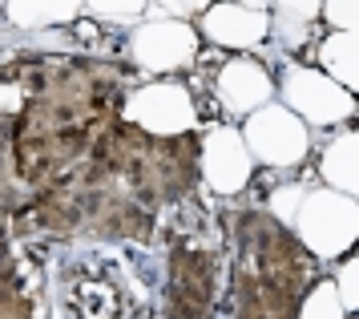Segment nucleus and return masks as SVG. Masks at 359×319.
Segmentation results:
<instances>
[{"mask_svg":"<svg viewBox=\"0 0 359 319\" xmlns=\"http://www.w3.org/2000/svg\"><path fill=\"white\" fill-rule=\"evenodd\" d=\"M351 13H355L351 4H331V8H327V16H331V20H339L343 29H351Z\"/></svg>","mask_w":359,"mask_h":319,"instance_id":"nucleus-7","label":"nucleus"},{"mask_svg":"<svg viewBox=\"0 0 359 319\" xmlns=\"http://www.w3.org/2000/svg\"><path fill=\"white\" fill-rule=\"evenodd\" d=\"M351 154H355V138L347 134V138H339V145L331 150V158H327V166H323V174L331 178L335 186H343V190L355 186V174L347 170V166H351Z\"/></svg>","mask_w":359,"mask_h":319,"instance_id":"nucleus-4","label":"nucleus"},{"mask_svg":"<svg viewBox=\"0 0 359 319\" xmlns=\"http://www.w3.org/2000/svg\"><path fill=\"white\" fill-rule=\"evenodd\" d=\"M351 283H355V263H347V267H343V304H347V307L355 304V291H351Z\"/></svg>","mask_w":359,"mask_h":319,"instance_id":"nucleus-6","label":"nucleus"},{"mask_svg":"<svg viewBox=\"0 0 359 319\" xmlns=\"http://www.w3.org/2000/svg\"><path fill=\"white\" fill-rule=\"evenodd\" d=\"M250 142L266 162L275 166H287V162H299L303 150H307V129L294 122L287 110H266L250 122Z\"/></svg>","mask_w":359,"mask_h":319,"instance_id":"nucleus-1","label":"nucleus"},{"mask_svg":"<svg viewBox=\"0 0 359 319\" xmlns=\"http://www.w3.org/2000/svg\"><path fill=\"white\" fill-rule=\"evenodd\" d=\"M347 48H351V32H339V37H331V41H327V48H323V61L327 57H335V69H339L343 73V81H347V85H351V81H355V73H351V65H347Z\"/></svg>","mask_w":359,"mask_h":319,"instance_id":"nucleus-5","label":"nucleus"},{"mask_svg":"<svg viewBox=\"0 0 359 319\" xmlns=\"http://www.w3.org/2000/svg\"><path fill=\"white\" fill-rule=\"evenodd\" d=\"M266 20H255V25H246V8H218L210 13L206 20V29H210L214 41H230V45H246V41H255L262 32Z\"/></svg>","mask_w":359,"mask_h":319,"instance_id":"nucleus-3","label":"nucleus"},{"mask_svg":"<svg viewBox=\"0 0 359 319\" xmlns=\"http://www.w3.org/2000/svg\"><path fill=\"white\" fill-rule=\"evenodd\" d=\"M271 93V81L262 77L255 65H230L222 73V97H226L230 110H246Z\"/></svg>","mask_w":359,"mask_h":319,"instance_id":"nucleus-2","label":"nucleus"}]
</instances>
